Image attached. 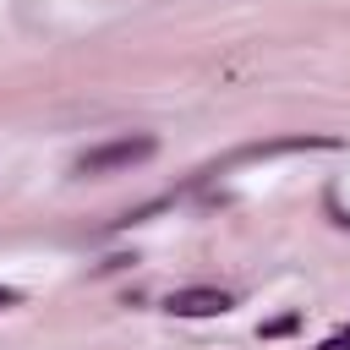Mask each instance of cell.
Listing matches in <instances>:
<instances>
[{"instance_id": "obj_1", "label": "cell", "mask_w": 350, "mask_h": 350, "mask_svg": "<svg viewBox=\"0 0 350 350\" xmlns=\"http://www.w3.org/2000/svg\"><path fill=\"white\" fill-rule=\"evenodd\" d=\"M153 137L148 131H137V137H115V142H98V148H88L82 159H77V175H109V170H131V164H142V159H153Z\"/></svg>"}, {"instance_id": "obj_2", "label": "cell", "mask_w": 350, "mask_h": 350, "mask_svg": "<svg viewBox=\"0 0 350 350\" xmlns=\"http://www.w3.org/2000/svg\"><path fill=\"white\" fill-rule=\"evenodd\" d=\"M170 312L175 317H219V312H230V295L224 290H208V284H191V290H175L170 295Z\"/></svg>"}, {"instance_id": "obj_3", "label": "cell", "mask_w": 350, "mask_h": 350, "mask_svg": "<svg viewBox=\"0 0 350 350\" xmlns=\"http://www.w3.org/2000/svg\"><path fill=\"white\" fill-rule=\"evenodd\" d=\"M317 350H350V328H345V334H334V339H323Z\"/></svg>"}, {"instance_id": "obj_4", "label": "cell", "mask_w": 350, "mask_h": 350, "mask_svg": "<svg viewBox=\"0 0 350 350\" xmlns=\"http://www.w3.org/2000/svg\"><path fill=\"white\" fill-rule=\"evenodd\" d=\"M0 306H16V290L11 284H0Z\"/></svg>"}]
</instances>
